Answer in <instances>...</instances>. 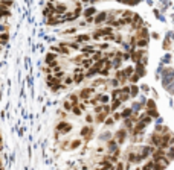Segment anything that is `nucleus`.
Returning a JSON list of instances; mask_svg holds the SVG:
<instances>
[{"instance_id": "nucleus-34", "label": "nucleus", "mask_w": 174, "mask_h": 170, "mask_svg": "<svg viewBox=\"0 0 174 170\" xmlns=\"http://www.w3.org/2000/svg\"><path fill=\"white\" fill-rule=\"evenodd\" d=\"M109 71H110V69H107V67H104V69L99 71V76H102V78H107L109 76Z\"/></svg>"}, {"instance_id": "nucleus-35", "label": "nucleus", "mask_w": 174, "mask_h": 170, "mask_svg": "<svg viewBox=\"0 0 174 170\" xmlns=\"http://www.w3.org/2000/svg\"><path fill=\"white\" fill-rule=\"evenodd\" d=\"M128 79H130V82H131V84H135V82H138V80H139V74L133 73V74H131V76H130Z\"/></svg>"}, {"instance_id": "nucleus-44", "label": "nucleus", "mask_w": 174, "mask_h": 170, "mask_svg": "<svg viewBox=\"0 0 174 170\" xmlns=\"http://www.w3.org/2000/svg\"><path fill=\"white\" fill-rule=\"evenodd\" d=\"M101 84H104V79H96V80H93V88L95 87H98V85H101Z\"/></svg>"}, {"instance_id": "nucleus-40", "label": "nucleus", "mask_w": 174, "mask_h": 170, "mask_svg": "<svg viewBox=\"0 0 174 170\" xmlns=\"http://www.w3.org/2000/svg\"><path fill=\"white\" fill-rule=\"evenodd\" d=\"M104 123H105L107 126H112L113 123H115V120H113V117H107V119H105V121H104Z\"/></svg>"}, {"instance_id": "nucleus-15", "label": "nucleus", "mask_w": 174, "mask_h": 170, "mask_svg": "<svg viewBox=\"0 0 174 170\" xmlns=\"http://www.w3.org/2000/svg\"><path fill=\"white\" fill-rule=\"evenodd\" d=\"M93 64H95V62H93V59H92V58H86L83 62H81V69H83V70H89Z\"/></svg>"}, {"instance_id": "nucleus-50", "label": "nucleus", "mask_w": 174, "mask_h": 170, "mask_svg": "<svg viewBox=\"0 0 174 170\" xmlns=\"http://www.w3.org/2000/svg\"><path fill=\"white\" fill-rule=\"evenodd\" d=\"M86 121H87V123H93V117H92L90 114H89V115H86Z\"/></svg>"}, {"instance_id": "nucleus-24", "label": "nucleus", "mask_w": 174, "mask_h": 170, "mask_svg": "<svg viewBox=\"0 0 174 170\" xmlns=\"http://www.w3.org/2000/svg\"><path fill=\"white\" fill-rule=\"evenodd\" d=\"M147 44H148V38H138V41H136L138 47H145Z\"/></svg>"}, {"instance_id": "nucleus-31", "label": "nucleus", "mask_w": 174, "mask_h": 170, "mask_svg": "<svg viewBox=\"0 0 174 170\" xmlns=\"http://www.w3.org/2000/svg\"><path fill=\"white\" fill-rule=\"evenodd\" d=\"M147 108L148 110H156V103H154V100H147Z\"/></svg>"}, {"instance_id": "nucleus-14", "label": "nucleus", "mask_w": 174, "mask_h": 170, "mask_svg": "<svg viewBox=\"0 0 174 170\" xmlns=\"http://www.w3.org/2000/svg\"><path fill=\"white\" fill-rule=\"evenodd\" d=\"M96 74H99V70L96 69V67H93V65H92L90 69L87 70V73H86V78H87V79H90V78H95Z\"/></svg>"}, {"instance_id": "nucleus-43", "label": "nucleus", "mask_w": 174, "mask_h": 170, "mask_svg": "<svg viewBox=\"0 0 174 170\" xmlns=\"http://www.w3.org/2000/svg\"><path fill=\"white\" fill-rule=\"evenodd\" d=\"M101 140H112V134L110 132H104V135H101Z\"/></svg>"}, {"instance_id": "nucleus-22", "label": "nucleus", "mask_w": 174, "mask_h": 170, "mask_svg": "<svg viewBox=\"0 0 174 170\" xmlns=\"http://www.w3.org/2000/svg\"><path fill=\"white\" fill-rule=\"evenodd\" d=\"M121 103H122V102H121V100H119V99H113V100H112V105H110V108H112V111H113V112H115V111L118 110V108H119V106H121Z\"/></svg>"}, {"instance_id": "nucleus-20", "label": "nucleus", "mask_w": 174, "mask_h": 170, "mask_svg": "<svg viewBox=\"0 0 174 170\" xmlns=\"http://www.w3.org/2000/svg\"><path fill=\"white\" fill-rule=\"evenodd\" d=\"M121 115H122V119H130L133 115V110H131V108H124Z\"/></svg>"}, {"instance_id": "nucleus-49", "label": "nucleus", "mask_w": 174, "mask_h": 170, "mask_svg": "<svg viewBox=\"0 0 174 170\" xmlns=\"http://www.w3.org/2000/svg\"><path fill=\"white\" fill-rule=\"evenodd\" d=\"M99 49H101V50H107V49H109V44H107V43L99 44Z\"/></svg>"}, {"instance_id": "nucleus-5", "label": "nucleus", "mask_w": 174, "mask_h": 170, "mask_svg": "<svg viewBox=\"0 0 174 170\" xmlns=\"http://www.w3.org/2000/svg\"><path fill=\"white\" fill-rule=\"evenodd\" d=\"M51 52H53V53H60V55H69V52H70V49L69 47H63V46H52L51 47Z\"/></svg>"}, {"instance_id": "nucleus-26", "label": "nucleus", "mask_w": 174, "mask_h": 170, "mask_svg": "<svg viewBox=\"0 0 174 170\" xmlns=\"http://www.w3.org/2000/svg\"><path fill=\"white\" fill-rule=\"evenodd\" d=\"M138 93H139L138 85H131V87H130V96H131V97H136Z\"/></svg>"}, {"instance_id": "nucleus-55", "label": "nucleus", "mask_w": 174, "mask_h": 170, "mask_svg": "<svg viewBox=\"0 0 174 170\" xmlns=\"http://www.w3.org/2000/svg\"><path fill=\"white\" fill-rule=\"evenodd\" d=\"M49 2L52 3V2H60V0H49Z\"/></svg>"}, {"instance_id": "nucleus-46", "label": "nucleus", "mask_w": 174, "mask_h": 170, "mask_svg": "<svg viewBox=\"0 0 174 170\" xmlns=\"http://www.w3.org/2000/svg\"><path fill=\"white\" fill-rule=\"evenodd\" d=\"M121 93H122V94H130V87H128V85L122 87V88H121Z\"/></svg>"}, {"instance_id": "nucleus-30", "label": "nucleus", "mask_w": 174, "mask_h": 170, "mask_svg": "<svg viewBox=\"0 0 174 170\" xmlns=\"http://www.w3.org/2000/svg\"><path fill=\"white\" fill-rule=\"evenodd\" d=\"M0 6H3V8H9V6H12V0H0Z\"/></svg>"}, {"instance_id": "nucleus-25", "label": "nucleus", "mask_w": 174, "mask_h": 170, "mask_svg": "<svg viewBox=\"0 0 174 170\" xmlns=\"http://www.w3.org/2000/svg\"><path fill=\"white\" fill-rule=\"evenodd\" d=\"M73 115H81L83 114V110L79 108V105H75V106H72V111H70Z\"/></svg>"}, {"instance_id": "nucleus-19", "label": "nucleus", "mask_w": 174, "mask_h": 170, "mask_svg": "<svg viewBox=\"0 0 174 170\" xmlns=\"http://www.w3.org/2000/svg\"><path fill=\"white\" fill-rule=\"evenodd\" d=\"M69 102L72 103V106L79 105V96L78 94H69Z\"/></svg>"}, {"instance_id": "nucleus-41", "label": "nucleus", "mask_w": 174, "mask_h": 170, "mask_svg": "<svg viewBox=\"0 0 174 170\" xmlns=\"http://www.w3.org/2000/svg\"><path fill=\"white\" fill-rule=\"evenodd\" d=\"M8 33H2V35H0V43H6L8 41Z\"/></svg>"}, {"instance_id": "nucleus-17", "label": "nucleus", "mask_w": 174, "mask_h": 170, "mask_svg": "<svg viewBox=\"0 0 174 170\" xmlns=\"http://www.w3.org/2000/svg\"><path fill=\"white\" fill-rule=\"evenodd\" d=\"M67 125H69V123H67V121H66V120H61V121H58V123L55 125V131L61 134V132L64 131V128L67 126Z\"/></svg>"}, {"instance_id": "nucleus-2", "label": "nucleus", "mask_w": 174, "mask_h": 170, "mask_svg": "<svg viewBox=\"0 0 174 170\" xmlns=\"http://www.w3.org/2000/svg\"><path fill=\"white\" fill-rule=\"evenodd\" d=\"M93 93H95V88H93V87H86V88H83V90L79 91L78 96H79V99H83L86 102V100H89L92 97Z\"/></svg>"}, {"instance_id": "nucleus-45", "label": "nucleus", "mask_w": 174, "mask_h": 170, "mask_svg": "<svg viewBox=\"0 0 174 170\" xmlns=\"http://www.w3.org/2000/svg\"><path fill=\"white\" fill-rule=\"evenodd\" d=\"M55 78H57V79H63V78H64V71H63V70L57 71V73H55Z\"/></svg>"}, {"instance_id": "nucleus-4", "label": "nucleus", "mask_w": 174, "mask_h": 170, "mask_svg": "<svg viewBox=\"0 0 174 170\" xmlns=\"http://www.w3.org/2000/svg\"><path fill=\"white\" fill-rule=\"evenodd\" d=\"M125 138H127V129L125 128L119 129V131L115 134V140L118 141V144H122V143L125 141Z\"/></svg>"}, {"instance_id": "nucleus-37", "label": "nucleus", "mask_w": 174, "mask_h": 170, "mask_svg": "<svg viewBox=\"0 0 174 170\" xmlns=\"http://www.w3.org/2000/svg\"><path fill=\"white\" fill-rule=\"evenodd\" d=\"M70 84H73V78H72V76H69V78H66V79H64V84H63V85H66V87H69Z\"/></svg>"}, {"instance_id": "nucleus-23", "label": "nucleus", "mask_w": 174, "mask_h": 170, "mask_svg": "<svg viewBox=\"0 0 174 170\" xmlns=\"http://www.w3.org/2000/svg\"><path fill=\"white\" fill-rule=\"evenodd\" d=\"M98 99H99V102H101L102 105H105V103H109V100H110L112 97H109L107 94H98Z\"/></svg>"}, {"instance_id": "nucleus-38", "label": "nucleus", "mask_w": 174, "mask_h": 170, "mask_svg": "<svg viewBox=\"0 0 174 170\" xmlns=\"http://www.w3.org/2000/svg\"><path fill=\"white\" fill-rule=\"evenodd\" d=\"M93 111H95V114L102 112V111H104V105H96V106H95V110H93Z\"/></svg>"}, {"instance_id": "nucleus-54", "label": "nucleus", "mask_w": 174, "mask_h": 170, "mask_svg": "<svg viewBox=\"0 0 174 170\" xmlns=\"http://www.w3.org/2000/svg\"><path fill=\"white\" fill-rule=\"evenodd\" d=\"M87 2H90V3H95V2H98V0H87Z\"/></svg>"}, {"instance_id": "nucleus-7", "label": "nucleus", "mask_w": 174, "mask_h": 170, "mask_svg": "<svg viewBox=\"0 0 174 170\" xmlns=\"http://www.w3.org/2000/svg\"><path fill=\"white\" fill-rule=\"evenodd\" d=\"M66 12H67V5L66 3H58L55 6V14L57 15H64Z\"/></svg>"}, {"instance_id": "nucleus-29", "label": "nucleus", "mask_w": 174, "mask_h": 170, "mask_svg": "<svg viewBox=\"0 0 174 170\" xmlns=\"http://www.w3.org/2000/svg\"><path fill=\"white\" fill-rule=\"evenodd\" d=\"M133 73H135V69H133V67H127V69L124 70V74H125V78H127V79H128Z\"/></svg>"}, {"instance_id": "nucleus-12", "label": "nucleus", "mask_w": 174, "mask_h": 170, "mask_svg": "<svg viewBox=\"0 0 174 170\" xmlns=\"http://www.w3.org/2000/svg\"><path fill=\"white\" fill-rule=\"evenodd\" d=\"M107 149H109V152H116L118 151V141L116 140H109L107 141Z\"/></svg>"}, {"instance_id": "nucleus-16", "label": "nucleus", "mask_w": 174, "mask_h": 170, "mask_svg": "<svg viewBox=\"0 0 174 170\" xmlns=\"http://www.w3.org/2000/svg\"><path fill=\"white\" fill-rule=\"evenodd\" d=\"M89 40H90V35H87V33H79V35L75 37L76 43H87Z\"/></svg>"}, {"instance_id": "nucleus-51", "label": "nucleus", "mask_w": 174, "mask_h": 170, "mask_svg": "<svg viewBox=\"0 0 174 170\" xmlns=\"http://www.w3.org/2000/svg\"><path fill=\"white\" fill-rule=\"evenodd\" d=\"M75 32H76L75 28H70V29H67V31H64V33H75Z\"/></svg>"}, {"instance_id": "nucleus-21", "label": "nucleus", "mask_w": 174, "mask_h": 170, "mask_svg": "<svg viewBox=\"0 0 174 170\" xmlns=\"http://www.w3.org/2000/svg\"><path fill=\"white\" fill-rule=\"evenodd\" d=\"M122 64V56H118L116 55V58L115 59H113V62H112V67H113V69H119V65H121Z\"/></svg>"}, {"instance_id": "nucleus-48", "label": "nucleus", "mask_w": 174, "mask_h": 170, "mask_svg": "<svg viewBox=\"0 0 174 170\" xmlns=\"http://www.w3.org/2000/svg\"><path fill=\"white\" fill-rule=\"evenodd\" d=\"M168 158H170V160H174V147L170 149V152H168Z\"/></svg>"}, {"instance_id": "nucleus-11", "label": "nucleus", "mask_w": 174, "mask_h": 170, "mask_svg": "<svg viewBox=\"0 0 174 170\" xmlns=\"http://www.w3.org/2000/svg\"><path fill=\"white\" fill-rule=\"evenodd\" d=\"M83 15H84V18H90L93 15H96V9L93 8V6H90V8H87V9L83 11Z\"/></svg>"}, {"instance_id": "nucleus-52", "label": "nucleus", "mask_w": 174, "mask_h": 170, "mask_svg": "<svg viewBox=\"0 0 174 170\" xmlns=\"http://www.w3.org/2000/svg\"><path fill=\"white\" fill-rule=\"evenodd\" d=\"M116 170H124V164H122V162H118V166H116Z\"/></svg>"}, {"instance_id": "nucleus-39", "label": "nucleus", "mask_w": 174, "mask_h": 170, "mask_svg": "<svg viewBox=\"0 0 174 170\" xmlns=\"http://www.w3.org/2000/svg\"><path fill=\"white\" fill-rule=\"evenodd\" d=\"M122 17H124V18H131V17H133V12H131V11H124V12H122Z\"/></svg>"}, {"instance_id": "nucleus-53", "label": "nucleus", "mask_w": 174, "mask_h": 170, "mask_svg": "<svg viewBox=\"0 0 174 170\" xmlns=\"http://www.w3.org/2000/svg\"><path fill=\"white\" fill-rule=\"evenodd\" d=\"M118 2H121V3H130V0H118Z\"/></svg>"}, {"instance_id": "nucleus-32", "label": "nucleus", "mask_w": 174, "mask_h": 170, "mask_svg": "<svg viewBox=\"0 0 174 170\" xmlns=\"http://www.w3.org/2000/svg\"><path fill=\"white\" fill-rule=\"evenodd\" d=\"M63 108H64V110L67 111V112H70V111H72V103H70L69 100H66L64 103H63Z\"/></svg>"}, {"instance_id": "nucleus-13", "label": "nucleus", "mask_w": 174, "mask_h": 170, "mask_svg": "<svg viewBox=\"0 0 174 170\" xmlns=\"http://www.w3.org/2000/svg\"><path fill=\"white\" fill-rule=\"evenodd\" d=\"M60 23H64V20L63 18H58V17H49L48 18V24L49 26H57V24H60Z\"/></svg>"}, {"instance_id": "nucleus-6", "label": "nucleus", "mask_w": 174, "mask_h": 170, "mask_svg": "<svg viewBox=\"0 0 174 170\" xmlns=\"http://www.w3.org/2000/svg\"><path fill=\"white\" fill-rule=\"evenodd\" d=\"M92 134H93V129H92L90 126H84L81 131H79V135H81V137H84L86 141H89V140L92 138Z\"/></svg>"}, {"instance_id": "nucleus-8", "label": "nucleus", "mask_w": 174, "mask_h": 170, "mask_svg": "<svg viewBox=\"0 0 174 170\" xmlns=\"http://www.w3.org/2000/svg\"><path fill=\"white\" fill-rule=\"evenodd\" d=\"M107 17H109V15H107V12H98V14L95 15V24H101V23H104L105 22V20H107Z\"/></svg>"}, {"instance_id": "nucleus-28", "label": "nucleus", "mask_w": 174, "mask_h": 170, "mask_svg": "<svg viewBox=\"0 0 174 170\" xmlns=\"http://www.w3.org/2000/svg\"><path fill=\"white\" fill-rule=\"evenodd\" d=\"M79 146H81V140H73V141L70 143V149H72V151H75V149H78Z\"/></svg>"}, {"instance_id": "nucleus-9", "label": "nucleus", "mask_w": 174, "mask_h": 170, "mask_svg": "<svg viewBox=\"0 0 174 170\" xmlns=\"http://www.w3.org/2000/svg\"><path fill=\"white\" fill-rule=\"evenodd\" d=\"M53 14H55V6H53V5L49 2V3H48V6L44 8V15L49 18V17H52Z\"/></svg>"}, {"instance_id": "nucleus-27", "label": "nucleus", "mask_w": 174, "mask_h": 170, "mask_svg": "<svg viewBox=\"0 0 174 170\" xmlns=\"http://www.w3.org/2000/svg\"><path fill=\"white\" fill-rule=\"evenodd\" d=\"M119 96H121V88H115V90L112 91V100L113 99H119Z\"/></svg>"}, {"instance_id": "nucleus-3", "label": "nucleus", "mask_w": 174, "mask_h": 170, "mask_svg": "<svg viewBox=\"0 0 174 170\" xmlns=\"http://www.w3.org/2000/svg\"><path fill=\"white\" fill-rule=\"evenodd\" d=\"M72 78H73V82H75V84H81V82H83V80L86 79V74H84V70H83V69H79V67H78V69H76L75 71H73V74H72Z\"/></svg>"}, {"instance_id": "nucleus-47", "label": "nucleus", "mask_w": 174, "mask_h": 170, "mask_svg": "<svg viewBox=\"0 0 174 170\" xmlns=\"http://www.w3.org/2000/svg\"><path fill=\"white\" fill-rule=\"evenodd\" d=\"M122 119V115H121V112H115V114H113V120H121Z\"/></svg>"}, {"instance_id": "nucleus-33", "label": "nucleus", "mask_w": 174, "mask_h": 170, "mask_svg": "<svg viewBox=\"0 0 174 170\" xmlns=\"http://www.w3.org/2000/svg\"><path fill=\"white\" fill-rule=\"evenodd\" d=\"M101 56H102V53H101V52H95V53L92 55V59H93V61H99V59H102Z\"/></svg>"}, {"instance_id": "nucleus-18", "label": "nucleus", "mask_w": 174, "mask_h": 170, "mask_svg": "<svg viewBox=\"0 0 174 170\" xmlns=\"http://www.w3.org/2000/svg\"><path fill=\"white\" fill-rule=\"evenodd\" d=\"M107 117H109V114H107V112H104V111H102V112H99V114H96V119H95V120H96V123H104V121H105V119H107Z\"/></svg>"}, {"instance_id": "nucleus-1", "label": "nucleus", "mask_w": 174, "mask_h": 170, "mask_svg": "<svg viewBox=\"0 0 174 170\" xmlns=\"http://www.w3.org/2000/svg\"><path fill=\"white\" fill-rule=\"evenodd\" d=\"M58 55L57 53H53V52H49L48 55H46V65L51 67V69H53V67H57L58 65V61H57Z\"/></svg>"}, {"instance_id": "nucleus-36", "label": "nucleus", "mask_w": 174, "mask_h": 170, "mask_svg": "<svg viewBox=\"0 0 174 170\" xmlns=\"http://www.w3.org/2000/svg\"><path fill=\"white\" fill-rule=\"evenodd\" d=\"M130 97H131L130 94H122V93H121V96H119V100H121V102H127Z\"/></svg>"}, {"instance_id": "nucleus-10", "label": "nucleus", "mask_w": 174, "mask_h": 170, "mask_svg": "<svg viewBox=\"0 0 174 170\" xmlns=\"http://www.w3.org/2000/svg\"><path fill=\"white\" fill-rule=\"evenodd\" d=\"M79 50L83 52V55H84V56H90V55H93V53L96 52V50L93 49L92 46H84V47H81V49H79Z\"/></svg>"}, {"instance_id": "nucleus-42", "label": "nucleus", "mask_w": 174, "mask_h": 170, "mask_svg": "<svg viewBox=\"0 0 174 170\" xmlns=\"http://www.w3.org/2000/svg\"><path fill=\"white\" fill-rule=\"evenodd\" d=\"M110 84H112V87L118 88V87H119V84H121V82H119V80H118V79L115 78V79H112V80H110Z\"/></svg>"}]
</instances>
